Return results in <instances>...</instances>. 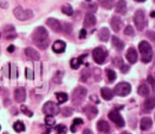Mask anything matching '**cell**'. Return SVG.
Returning <instances> with one entry per match:
<instances>
[{
	"instance_id": "6da1fadb",
	"label": "cell",
	"mask_w": 155,
	"mask_h": 134,
	"mask_svg": "<svg viewBox=\"0 0 155 134\" xmlns=\"http://www.w3.org/2000/svg\"><path fill=\"white\" fill-rule=\"evenodd\" d=\"M32 39L34 43L36 44V46L42 50L46 49L49 44L48 32L43 26H38L35 29V31L32 34Z\"/></svg>"
},
{
	"instance_id": "7a4b0ae2",
	"label": "cell",
	"mask_w": 155,
	"mask_h": 134,
	"mask_svg": "<svg viewBox=\"0 0 155 134\" xmlns=\"http://www.w3.org/2000/svg\"><path fill=\"white\" fill-rule=\"evenodd\" d=\"M138 48L142 54V61L145 64L150 63L153 59V49L151 44L147 41H142L140 42Z\"/></svg>"
},
{
	"instance_id": "3957f363",
	"label": "cell",
	"mask_w": 155,
	"mask_h": 134,
	"mask_svg": "<svg viewBox=\"0 0 155 134\" xmlns=\"http://www.w3.org/2000/svg\"><path fill=\"white\" fill-rule=\"evenodd\" d=\"M87 94V90L84 87H76L72 93V102L74 105H80L85 99Z\"/></svg>"
},
{
	"instance_id": "277c9868",
	"label": "cell",
	"mask_w": 155,
	"mask_h": 134,
	"mask_svg": "<svg viewBox=\"0 0 155 134\" xmlns=\"http://www.w3.org/2000/svg\"><path fill=\"white\" fill-rule=\"evenodd\" d=\"M134 21L136 28L139 31H143L148 24V22L146 20L145 14H144L143 10H141V9H139L135 12L134 16Z\"/></svg>"
},
{
	"instance_id": "5b68a950",
	"label": "cell",
	"mask_w": 155,
	"mask_h": 134,
	"mask_svg": "<svg viewBox=\"0 0 155 134\" xmlns=\"http://www.w3.org/2000/svg\"><path fill=\"white\" fill-rule=\"evenodd\" d=\"M14 15L20 21H25L33 17V11L30 9H23L21 6H17L13 11Z\"/></svg>"
},
{
	"instance_id": "8992f818",
	"label": "cell",
	"mask_w": 155,
	"mask_h": 134,
	"mask_svg": "<svg viewBox=\"0 0 155 134\" xmlns=\"http://www.w3.org/2000/svg\"><path fill=\"white\" fill-rule=\"evenodd\" d=\"M131 91H132V87H131L130 83L122 82V83H119L114 87V94H116L118 96L124 97V96H127L128 94H130Z\"/></svg>"
},
{
	"instance_id": "52a82bcc",
	"label": "cell",
	"mask_w": 155,
	"mask_h": 134,
	"mask_svg": "<svg viewBox=\"0 0 155 134\" xmlns=\"http://www.w3.org/2000/svg\"><path fill=\"white\" fill-rule=\"evenodd\" d=\"M60 108L58 104L54 103V102H47L43 106V112L47 116H54L60 113Z\"/></svg>"
},
{
	"instance_id": "ba28073f",
	"label": "cell",
	"mask_w": 155,
	"mask_h": 134,
	"mask_svg": "<svg viewBox=\"0 0 155 134\" xmlns=\"http://www.w3.org/2000/svg\"><path fill=\"white\" fill-rule=\"evenodd\" d=\"M108 55V53L106 50H104L102 47H97L94 48L93 51V58L94 60V62L98 64H102L104 63V61L106 60V57Z\"/></svg>"
},
{
	"instance_id": "9c48e42d",
	"label": "cell",
	"mask_w": 155,
	"mask_h": 134,
	"mask_svg": "<svg viewBox=\"0 0 155 134\" xmlns=\"http://www.w3.org/2000/svg\"><path fill=\"white\" fill-rule=\"evenodd\" d=\"M108 117L114 123H115L116 126H118L120 128H122L125 125V122H124V118L117 111H111L108 114Z\"/></svg>"
},
{
	"instance_id": "30bf717a",
	"label": "cell",
	"mask_w": 155,
	"mask_h": 134,
	"mask_svg": "<svg viewBox=\"0 0 155 134\" xmlns=\"http://www.w3.org/2000/svg\"><path fill=\"white\" fill-rule=\"evenodd\" d=\"M45 23L54 32H56V33L61 32L62 25H61L60 22L57 19H55V18H48Z\"/></svg>"
},
{
	"instance_id": "8fae6325",
	"label": "cell",
	"mask_w": 155,
	"mask_h": 134,
	"mask_svg": "<svg viewBox=\"0 0 155 134\" xmlns=\"http://www.w3.org/2000/svg\"><path fill=\"white\" fill-rule=\"evenodd\" d=\"M14 95H15V100L17 103H23V102H25V97H26L25 89L24 87H17L15 90Z\"/></svg>"
},
{
	"instance_id": "7c38bea8",
	"label": "cell",
	"mask_w": 155,
	"mask_h": 134,
	"mask_svg": "<svg viewBox=\"0 0 155 134\" xmlns=\"http://www.w3.org/2000/svg\"><path fill=\"white\" fill-rule=\"evenodd\" d=\"M111 26H112L113 30L115 33L119 32L121 30V28L123 27V21H122V19L119 16H117V15L113 16L112 19H111Z\"/></svg>"
},
{
	"instance_id": "4fadbf2b",
	"label": "cell",
	"mask_w": 155,
	"mask_h": 134,
	"mask_svg": "<svg viewBox=\"0 0 155 134\" xmlns=\"http://www.w3.org/2000/svg\"><path fill=\"white\" fill-rule=\"evenodd\" d=\"M66 48V44L62 41V40H57L54 43L53 46H52V49L54 53L56 54H61V53H64V50Z\"/></svg>"
},
{
	"instance_id": "5bb4252c",
	"label": "cell",
	"mask_w": 155,
	"mask_h": 134,
	"mask_svg": "<svg viewBox=\"0 0 155 134\" xmlns=\"http://www.w3.org/2000/svg\"><path fill=\"white\" fill-rule=\"evenodd\" d=\"M126 59L130 64H135L138 60V54L134 48L130 47L126 53Z\"/></svg>"
},
{
	"instance_id": "9a60e30c",
	"label": "cell",
	"mask_w": 155,
	"mask_h": 134,
	"mask_svg": "<svg viewBox=\"0 0 155 134\" xmlns=\"http://www.w3.org/2000/svg\"><path fill=\"white\" fill-rule=\"evenodd\" d=\"M95 24H96V17L94 16V15L92 13L86 14V15L84 17V27H92V26L95 25Z\"/></svg>"
},
{
	"instance_id": "2e32d148",
	"label": "cell",
	"mask_w": 155,
	"mask_h": 134,
	"mask_svg": "<svg viewBox=\"0 0 155 134\" xmlns=\"http://www.w3.org/2000/svg\"><path fill=\"white\" fill-rule=\"evenodd\" d=\"M4 34L6 39H14L16 37V33L13 25H5L4 27Z\"/></svg>"
},
{
	"instance_id": "e0dca14e",
	"label": "cell",
	"mask_w": 155,
	"mask_h": 134,
	"mask_svg": "<svg viewBox=\"0 0 155 134\" xmlns=\"http://www.w3.org/2000/svg\"><path fill=\"white\" fill-rule=\"evenodd\" d=\"M25 52L26 56H27L29 59H31V60H33V61H39V60H40V54H39V53H38L36 50H35L34 48H32V47H27V48L25 50Z\"/></svg>"
},
{
	"instance_id": "ac0fdd59",
	"label": "cell",
	"mask_w": 155,
	"mask_h": 134,
	"mask_svg": "<svg viewBox=\"0 0 155 134\" xmlns=\"http://www.w3.org/2000/svg\"><path fill=\"white\" fill-rule=\"evenodd\" d=\"M84 112L85 113V115L87 116V118L89 120H92L94 119L97 113H98V110L94 107V106H92V105H87L84 109Z\"/></svg>"
},
{
	"instance_id": "d6986e66",
	"label": "cell",
	"mask_w": 155,
	"mask_h": 134,
	"mask_svg": "<svg viewBox=\"0 0 155 134\" xmlns=\"http://www.w3.org/2000/svg\"><path fill=\"white\" fill-rule=\"evenodd\" d=\"M153 126V121L149 117H144L141 120L140 123V128L142 131H148L152 128Z\"/></svg>"
},
{
	"instance_id": "ffe728a7",
	"label": "cell",
	"mask_w": 155,
	"mask_h": 134,
	"mask_svg": "<svg viewBox=\"0 0 155 134\" xmlns=\"http://www.w3.org/2000/svg\"><path fill=\"white\" fill-rule=\"evenodd\" d=\"M87 56V54H83V55H80L78 58H73L70 62V65L73 69H78L80 67V65L83 64V61L84 59Z\"/></svg>"
},
{
	"instance_id": "44dd1931",
	"label": "cell",
	"mask_w": 155,
	"mask_h": 134,
	"mask_svg": "<svg viewBox=\"0 0 155 134\" xmlns=\"http://www.w3.org/2000/svg\"><path fill=\"white\" fill-rule=\"evenodd\" d=\"M97 130L101 133H109L110 132V125L105 121H99L97 123Z\"/></svg>"
},
{
	"instance_id": "7402d4cb",
	"label": "cell",
	"mask_w": 155,
	"mask_h": 134,
	"mask_svg": "<svg viewBox=\"0 0 155 134\" xmlns=\"http://www.w3.org/2000/svg\"><path fill=\"white\" fill-rule=\"evenodd\" d=\"M98 37L101 41L103 42H107L110 38V31L106 27H103L99 33H98Z\"/></svg>"
},
{
	"instance_id": "603a6c76",
	"label": "cell",
	"mask_w": 155,
	"mask_h": 134,
	"mask_svg": "<svg viewBox=\"0 0 155 134\" xmlns=\"http://www.w3.org/2000/svg\"><path fill=\"white\" fill-rule=\"evenodd\" d=\"M126 9H127L126 2L124 0H119L116 4V7H115L116 13H119L121 15H124L126 13Z\"/></svg>"
},
{
	"instance_id": "cb8c5ba5",
	"label": "cell",
	"mask_w": 155,
	"mask_h": 134,
	"mask_svg": "<svg viewBox=\"0 0 155 134\" xmlns=\"http://www.w3.org/2000/svg\"><path fill=\"white\" fill-rule=\"evenodd\" d=\"M101 94H102V97L106 100V101H110L114 98V93L111 89L107 88V87H104L102 88L101 90Z\"/></svg>"
},
{
	"instance_id": "d4e9b609",
	"label": "cell",
	"mask_w": 155,
	"mask_h": 134,
	"mask_svg": "<svg viewBox=\"0 0 155 134\" xmlns=\"http://www.w3.org/2000/svg\"><path fill=\"white\" fill-rule=\"evenodd\" d=\"M112 43H113V45L119 51H122L124 48V43L121 39H119L117 36L112 37Z\"/></svg>"
},
{
	"instance_id": "484cf974",
	"label": "cell",
	"mask_w": 155,
	"mask_h": 134,
	"mask_svg": "<svg viewBox=\"0 0 155 134\" xmlns=\"http://www.w3.org/2000/svg\"><path fill=\"white\" fill-rule=\"evenodd\" d=\"M155 107V99L154 98H149L144 102V108L146 111H153Z\"/></svg>"
},
{
	"instance_id": "4316f807",
	"label": "cell",
	"mask_w": 155,
	"mask_h": 134,
	"mask_svg": "<svg viewBox=\"0 0 155 134\" xmlns=\"http://www.w3.org/2000/svg\"><path fill=\"white\" fill-rule=\"evenodd\" d=\"M82 124H84V121H83L82 119H80V118L74 119V122H73V124H72V126H71V132H72L73 133H74V132L77 131V128H78L79 126H81Z\"/></svg>"
},
{
	"instance_id": "83f0119b",
	"label": "cell",
	"mask_w": 155,
	"mask_h": 134,
	"mask_svg": "<svg viewBox=\"0 0 155 134\" xmlns=\"http://www.w3.org/2000/svg\"><path fill=\"white\" fill-rule=\"evenodd\" d=\"M149 93H150V90H149V87L146 84H142V85L139 86V88H138V93L141 96L145 97V96H147L149 94Z\"/></svg>"
},
{
	"instance_id": "f1b7e54d",
	"label": "cell",
	"mask_w": 155,
	"mask_h": 134,
	"mask_svg": "<svg viewBox=\"0 0 155 134\" xmlns=\"http://www.w3.org/2000/svg\"><path fill=\"white\" fill-rule=\"evenodd\" d=\"M13 128L14 130L16 132H22L25 130V124L23 123V122L21 121H17L14 123L13 125Z\"/></svg>"
},
{
	"instance_id": "f546056e",
	"label": "cell",
	"mask_w": 155,
	"mask_h": 134,
	"mask_svg": "<svg viewBox=\"0 0 155 134\" xmlns=\"http://www.w3.org/2000/svg\"><path fill=\"white\" fill-rule=\"evenodd\" d=\"M105 72H106V75H107V78H108L109 82L114 83L115 81V79H116V73L112 69H106Z\"/></svg>"
},
{
	"instance_id": "4dcf8cb0",
	"label": "cell",
	"mask_w": 155,
	"mask_h": 134,
	"mask_svg": "<svg viewBox=\"0 0 155 134\" xmlns=\"http://www.w3.org/2000/svg\"><path fill=\"white\" fill-rule=\"evenodd\" d=\"M56 99L60 103H64L68 100V95L65 93H55Z\"/></svg>"
},
{
	"instance_id": "1f68e13d",
	"label": "cell",
	"mask_w": 155,
	"mask_h": 134,
	"mask_svg": "<svg viewBox=\"0 0 155 134\" xmlns=\"http://www.w3.org/2000/svg\"><path fill=\"white\" fill-rule=\"evenodd\" d=\"M61 9H62V12L66 15H72L74 14V9L70 5H64Z\"/></svg>"
},
{
	"instance_id": "d6a6232c",
	"label": "cell",
	"mask_w": 155,
	"mask_h": 134,
	"mask_svg": "<svg viewBox=\"0 0 155 134\" xmlns=\"http://www.w3.org/2000/svg\"><path fill=\"white\" fill-rule=\"evenodd\" d=\"M114 4V0H101V5L105 9H112Z\"/></svg>"
},
{
	"instance_id": "836d02e7",
	"label": "cell",
	"mask_w": 155,
	"mask_h": 134,
	"mask_svg": "<svg viewBox=\"0 0 155 134\" xmlns=\"http://www.w3.org/2000/svg\"><path fill=\"white\" fill-rule=\"evenodd\" d=\"M62 78H63V73L58 71L53 76V82L55 83H62Z\"/></svg>"
},
{
	"instance_id": "e575fe53",
	"label": "cell",
	"mask_w": 155,
	"mask_h": 134,
	"mask_svg": "<svg viewBox=\"0 0 155 134\" xmlns=\"http://www.w3.org/2000/svg\"><path fill=\"white\" fill-rule=\"evenodd\" d=\"M45 124L47 126H54V123H55V120L54 119L53 116H46L45 119Z\"/></svg>"
},
{
	"instance_id": "d590c367",
	"label": "cell",
	"mask_w": 155,
	"mask_h": 134,
	"mask_svg": "<svg viewBox=\"0 0 155 134\" xmlns=\"http://www.w3.org/2000/svg\"><path fill=\"white\" fill-rule=\"evenodd\" d=\"M21 112L24 113V114H25L26 116H28V117H32L33 116V112H31L25 105H22L21 106Z\"/></svg>"
},
{
	"instance_id": "8d00e7d4",
	"label": "cell",
	"mask_w": 155,
	"mask_h": 134,
	"mask_svg": "<svg viewBox=\"0 0 155 134\" xmlns=\"http://www.w3.org/2000/svg\"><path fill=\"white\" fill-rule=\"evenodd\" d=\"M124 34H126V35H129V36H133V35H134V27L133 26H131V25H128V26H126L125 27V29H124Z\"/></svg>"
},
{
	"instance_id": "74e56055",
	"label": "cell",
	"mask_w": 155,
	"mask_h": 134,
	"mask_svg": "<svg viewBox=\"0 0 155 134\" xmlns=\"http://www.w3.org/2000/svg\"><path fill=\"white\" fill-rule=\"evenodd\" d=\"M89 76H90V71H88L87 69H84V70L82 72L81 79H82V81L86 82V81H87V79L89 78Z\"/></svg>"
},
{
	"instance_id": "f35d334b",
	"label": "cell",
	"mask_w": 155,
	"mask_h": 134,
	"mask_svg": "<svg viewBox=\"0 0 155 134\" xmlns=\"http://www.w3.org/2000/svg\"><path fill=\"white\" fill-rule=\"evenodd\" d=\"M62 113L64 114V117H69V116H71L73 114V111L70 108L65 107V108H63L62 109Z\"/></svg>"
},
{
	"instance_id": "ab89813d",
	"label": "cell",
	"mask_w": 155,
	"mask_h": 134,
	"mask_svg": "<svg viewBox=\"0 0 155 134\" xmlns=\"http://www.w3.org/2000/svg\"><path fill=\"white\" fill-rule=\"evenodd\" d=\"M56 131H57V132L59 134H65L66 133L67 129H66V127L64 126V125H58V126L56 127Z\"/></svg>"
},
{
	"instance_id": "60d3db41",
	"label": "cell",
	"mask_w": 155,
	"mask_h": 134,
	"mask_svg": "<svg viewBox=\"0 0 155 134\" xmlns=\"http://www.w3.org/2000/svg\"><path fill=\"white\" fill-rule=\"evenodd\" d=\"M114 64H115L116 66H118V67L121 68V67L124 65V62H123V60H122L120 57H116L115 60H114Z\"/></svg>"
},
{
	"instance_id": "b9f144b4",
	"label": "cell",
	"mask_w": 155,
	"mask_h": 134,
	"mask_svg": "<svg viewBox=\"0 0 155 134\" xmlns=\"http://www.w3.org/2000/svg\"><path fill=\"white\" fill-rule=\"evenodd\" d=\"M86 34H87L86 30L84 28V29H81L80 30V33H79V38L80 39H84L86 37Z\"/></svg>"
},
{
	"instance_id": "7bdbcfd3",
	"label": "cell",
	"mask_w": 155,
	"mask_h": 134,
	"mask_svg": "<svg viewBox=\"0 0 155 134\" xmlns=\"http://www.w3.org/2000/svg\"><path fill=\"white\" fill-rule=\"evenodd\" d=\"M64 27H65V28H64V29H65V30H64L65 33H66V34H70L71 31H72V25H71L70 24H67V23H66V24H64Z\"/></svg>"
},
{
	"instance_id": "ee69618b",
	"label": "cell",
	"mask_w": 155,
	"mask_h": 134,
	"mask_svg": "<svg viewBox=\"0 0 155 134\" xmlns=\"http://www.w3.org/2000/svg\"><path fill=\"white\" fill-rule=\"evenodd\" d=\"M26 76L28 79H33V74H32L31 70L28 68H26Z\"/></svg>"
},
{
	"instance_id": "f6af8a7d",
	"label": "cell",
	"mask_w": 155,
	"mask_h": 134,
	"mask_svg": "<svg viewBox=\"0 0 155 134\" xmlns=\"http://www.w3.org/2000/svg\"><path fill=\"white\" fill-rule=\"evenodd\" d=\"M128 70H129V66H126V65H124V64L121 67V71H122V73H124V74H126V73L128 72Z\"/></svg>"
},
{
	"instance_id": "bcb514c9",
	"label": "cell",
	"mask_w": 155,
	"mask_h": 134,
	"mask_svg": "<svg viewBox=\"0 0 155 134\" xmlns=\"http://www.w3.org/2000/svg\"><path fill=\"white\" fill-rule=\"evenodd\" d=\"M15 51V46L13 45V44H11V45H9L8 47H7V52H9V53H13Z\"/></svg>"
},
{
	"instance_id": "7dc6e473",
	"label": "cell",
	"mask_w": 155,
	"mask_h": 134,
	"mask_svg": "<svg viewBox=\"0 0 155 134\" xmlns=\"http://www.w3.org/2000/svg\"><path fill=\"white\" fill-rule=\"evenodd\" d=\"M148 81L152 83V85L153 86H154V81H153V78L150 75V76H148Z\"/></svg>"
},
{
	"instance_id": "c3c4849f",
	"label": "cell",
	"mask_w": 155,
	"mask_h": 134,
	"mask_svg": "<svg viewBox=\"0 0 155 134\" xmlns=\"http://www.w3.org/2000/svg\"><path fill=\"white\" fill-rule=\"evenodd\" d=\"M83 134H94V133H93V132H92L90 129H85V130L83 132Z\"/></svg>"
},
{
	"instance_id": "681fc988",
	"label": "cell",
	"mask_w": 155,
	"mask_h": 134,
	"mask_svg": "<svg viewBox=\"0 0 155 134\" xmlns=\"http://www.w3.org/2000/svg\"><path fill=\"white\" fill-rule=\"evenodd\" d=\"M151 16H152V17H154V11H153V12H152V14H151Z\"/></svg>"
},
{
	"instance_id": "f907efd6",
	"label": "cell",
	"mask_w": 155,
	"mask_h": 134,
	"mask_svg": "<svg viewBox=\"0 0 155 134\" xmlns=\"http://www.w3.org/2000/svg\"><path fill=\"white\" fill-rule=\"evenodd\" d=\"M134 1H136V2H144L146 0H134Z\"/></svg>"
},
{
	"instance_id": "816d5d0a",
	"label": "cell",
	"mask_w": 155,
	"mask_h": 134,
	"mask_svg": "<svg viewBox=\"0 0 155 134\" xmlns=\"http://www.w3.org/2000/svg\"><path fill=\"white\" fill-rule=\"evenodd\" d=\"M123 134H130V133H127V132H124Z\"/></svg>"
},
{
	"instance_id": "f5cc1de1",
	"label": "cell",
	"mask_w": 155,
	"mask_h": 134,
	"mask_svg": "<svg viewBox=\"0 0 155 134\" xmlns=\"http://www.w3.org/2000/svg\"><path fill=\"white\" fill-rule=\"evenodd\" d=\"M4 134H8L7 132H4Z\"/></svg>"
},
{
	"instance_id": "db71d44e",
	"label": "cell",
	"mask_w": 155,
	"mask_h": 134,
	"mask_svg": "<svg viewBox=\"0 0 155 134\" xmlns=\"http://www.w3.org/2000/svg\"><path fill=\"white\" fill-rule=\"evenodd\" d=\"M85 1H91V0H85Z\"/></svg>"
},
{
	"instance_id": "11a10c76",
	"label": "cell",
	"mask_w": 155,
	"mask_h": 134,
	"mask_svg": "<svg viewBox=\"0 0 155 134\" xmlns=\"http://www.w3.org/2000/svg\"><path fill=\"white\" fill-rule=\"evenodd\" d=\"M0 131H1V126H0Z\"/></svg>"
},
{
	"instance_id": "9f6ffc18",
	"label": "cell",
	"mask_w": 155,
	"mask_h": 134,
	"mask_svg": "<svg viewBox=\"0 0 155 134\" xmlns=\"http://www.w3.org/2000/svg\"><path fill=\"white\" fill-rule=\"evenodd\" d=\"M0 37H1V34H0Z\"/></svg>"
}]
</instances>
